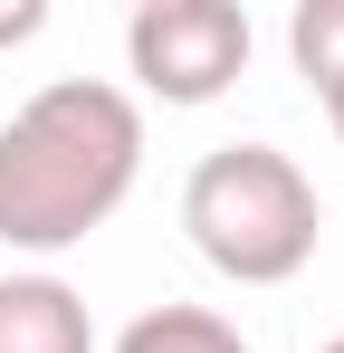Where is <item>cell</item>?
I'll list each match as a JSON object with an SVG mask.
<instances>
[{
	"instance_id": "5b68a950",
	"label": "cell",
	"mask_w": 344,
	"mask_h": 353,
	"mask_svg": "<svg viewBox=\"0 0 344 353\" xmlns=\"http://www.w3.org/2000/svg\"><path fill=\"white\" fill-rule=\"evenodd\" d=\"M287 58H296V77L325 96V124L344 134V0H296V19H287Z\"/></svg>"
},
{
	"instance_id": "277c9868",
	"label": "cell",
	"mask_w": 344,
	"mask_h": 353,
	"mask_svg": "<svg viewBox=\"0 0 344 353\" xmlns=\"http://www.w3.org/2000/svg\"><path fill=\"white\" fill-rule=\"evenodd\" d=\"M0 353H96V315L86 296L29 268V277H0Z\"/></svg>"
},
{
	"instance_id": "3957f363",
	"label": "cell",
	"mask_w": 344,
	"mask_h": 353,
	"mask_svg": "<svg viewBox=\"0 0 344 353\" xmlns=\"http://www.w3.org/2000/svg\"><path fill=\"white\" fill-rule=\"evenodd\" d=\"M124 67L163 105H211L249 67V10H229V0H144L124 19Z\"/></svg>"
},
{
	"instance_id": "7a4b0ae2",
	"label": "cell",
	"mask_w": 344,
	"mask_h": 353,
	"mask_svg": "<svg viewBox=\"0 0 344 353\" xmlns=\"http://www.w3.org/2000/svg\"><path fill=\"white\" fill-rule=\"evenodd\" d=\"M182 230H191V248L229 287H287L316 258V239H325V201L296 172V153H278V143H220L182 181Z\"/></svg>"
},
{
	"instance_id": "52a82bcc",
	"label": "cell",
	"mask_w": 344,
	"mask_h": 353,
	"mask_svg": "<svg viewBox=\"0 0 344 353\" xmlns=\"http://www.w3.org/2000/svg\"><path fill=\"white\" fill-rule=\"evenodd\" d=\"M39 29H48V10H39V0H10V10H0V48H19V39H39Z\"/></svg>"
},
{
	"instance_id": "8992f818",
	"label": "cell",
	"mask_w": 344,
	"mask_h": 353,
	"mask_svg": "<svg viewBox=\"0 0 344 353\" xmlns=\"http://www.w3.org/2000/svg\"><path fill=\"white\" fill-rule=\"evenodd\" d=\"M115 353H249V334L229 315H211V305H144L115 334Z\"/></svg>"
},
{
	"instance_id": "6da1fadb",
	"label": "cell",
	"mask_w": 344,
	"mask_h": 353,
	"mask_svg": "<svg viewBox=\"0 0 344 353\" xmlns=\"http://www.w3.org/2000/svg\"><path fill=\"white\" fill-rule=\"evenodd\" d=\"M144 172V105L106 77H57L0 124V248L57 258L106 230Z\"/></svg>"
},
{
	"instance_id": "ba28073f",
	"label": "cell",
	"mask_w": 344,
	"mask_h": 353,
	"mask_svg": "<svg viewBox=\"0 0 344 353\" xmlns=\"http://www.w3.org/2000/svg\"><path fill=\"white\" fill-rule=\"evenodd\" d=\"M316 353H344V334H335V344H316Z\"/></svg>"
}]
</instances>
